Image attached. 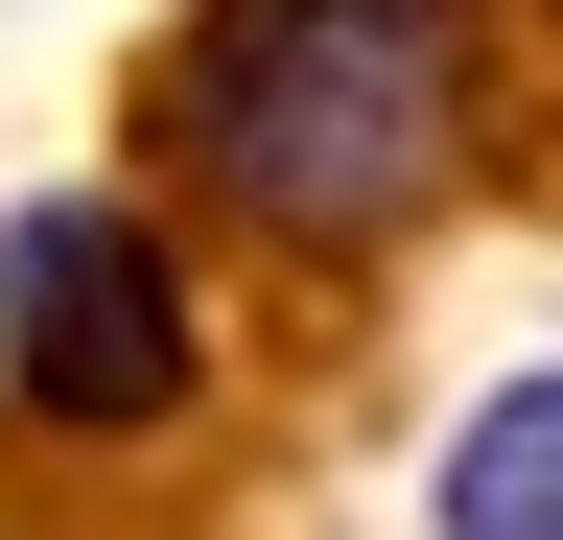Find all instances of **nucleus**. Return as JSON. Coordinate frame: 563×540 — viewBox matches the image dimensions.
Listing matches in <instances>:
<instances>
[{"label":"nucleus","instance_id":"nucleus-1","mask_svg":"<svg viewBox=\"0 0 563 540\" xmlns=\"http://www.w3.org/2000/svg\"><path fill=\"white\" fill-rule=\"evenodd\" d=\"M493 0H211L165 47V165L282 258H376L470 188Z\"/></svg>","mask_w":563,"mask_h":540},{"label":"nucleus","instance_id":"nucleus-2","mask_svg":"<svg viewBox=\"0 0 563 540\" xmlns=\"http://www.w3.org/2000/svg\"><path fill=\"white\" fill-rule=\"evenodd\" d=\"M0 376H24V423L70 447H165L188 423V283H165V235L118 212V188H24L0 212Z\"/></svg>","mask_w":563,"mask_h":540},{"label":"nucleus","instance_id":"nucleus-3","mask_svg":"<svg viewBox=\"0 0 563 540\" xmlns=\"http://www.w3.org/2000/svg\"><path fill=\"white\" fill-rule=\"evenodd\" d=\"M422 540H563V376H493L446 470H422Z\"/></svg>","mask_w":563,"mask_h":540}]
</instances>
